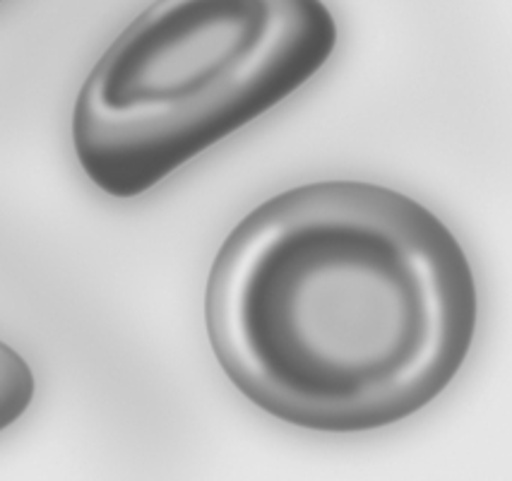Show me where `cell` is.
<instances>
[{"label": "cell", "mask_w": 512, "mask_h": 481, "mask_svg": "<svg viewBox=\"0 0 512 481\" xmlns=\"http://www.w3.org/2000/svg\"><path fill=\"white\" fill-rule=\"evenodd\" d=\"M0 3H3V0H0Z\"/></svg>", "instance_id": "277c9868"}, {"label": "cell", "mask_w": 512, "mask_h": 481, "mask_svg": "<svg viewBox=\"0 0 512 481\" xmlns=\"http://www.w3.org/2000/svg\"><path fill=\"white\" fill-rule=\"evenodd\" d=\"M37 393L32 368L13 347L0 342V433L22 419Z\"/></svg>", "instance_id": "3957f363"}, {"label": "cell", "mask_w": 512, "mask_h": 481, "mask_svg": "<svg viewBox=\"0 0 512 481\" xmlns=\"http://www.w3.org/2000/svg\"><path fill=\"white\" fill-rule=\"evenodd\" d=\"M337 39L325 0H154L82 82L80 169L138 198L299 92Z\"/></svg>", "instance_id": "7a4b0ae2"}, {"label": "cell", "mask_w": 512, "mask_h": 481, "mask_svg": "<svg viewBox=\"0 0 512 481\" xmlns=\"http://www.w3.org/2000/svg\"><path fill=\"white\" fill-rule=\"evenodd\" d=\"M479 294L457 236L378 183L296 186L219 246L205 323L226 378L263 412L366 433L426 409L472 349Z\"/></svg>", "instance_id": "6da1fadb"}]
</instances>
